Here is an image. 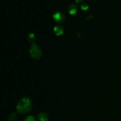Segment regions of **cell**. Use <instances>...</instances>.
<instances>
[{
	"label": "cell",
	"instance_id": "obj_1",
	"mask_svg": "<svg viewBox=\"0 0 121 121\" xmlns=\"http://www.w3.org/2000/svg\"><path fill=\"white\" fill-rule=\"evenodd\" d=\"M31 109V101L28 98L20 99L17 105V111L18 113H25L29 112Z\"/></svg>",
	"mask_w": 121,
	"mask_h": 121
},
{
	"label": "cell",
	"instance_id": "obj_2",
	"mask_svg": "<svg viewBox=\"0 0 121 121\" xmlns=\"http://www.w3.org/2000/svg\"><path fill=\"white\" fill-rule=\"evenodd\" d=\"M30 54L34 59H39L41 56V50L35 44H33L30 50Z\"/></svg>",
	"mask_w": 121,
	"mask_h": 121
},
{
	"label": "cell",
	"instance_id": "obj_3",
	"mask_svg": "<svg viewBox=\"0 0 121 121\" xmlns=\"http://www.w3.org/2000/svg\"><path fill=\"white\" fill-rule=\"evenodd\" d=\"M53 17L54 20L57 22H61L63 21L65 19V16L60 11H57L53 15Z\"/></svg>",
	"mask_w": 121,
	"mask_h": 121
},
{
	"label": "cell",
	"instance_id": "obj_4",
	"mask_svg": "<svg viewBox=\"0 0 121 121\" xmlns=\"http://www.w3.org/2000/svg\"><path fill=\"white\" fill-rule=\"evenodd\" d=\"M68 11L69 14H74L78 11V7L74 4H72L68 7Z\"/></svg>",
	"mask_w": 121,
	"mask_h": 121
},
{
	"label": "cell",
	"instance_id": "obj_5",
	"mask_svg": "<svg viewBox=\"0 0 121 121\" xmlns=\"http://www.w3.org/2000/svg\"><path fill=\"white\" fill-rule=\"evenodd\" d=\"M54 32L57 35H60L63 33V29L60 26H56L54 28Z\"/></svg>",
	"mask_w": 121,
	"mask_h": 121
},
{
	"label": "cell",
	"instance_id": "obj_6",
	"mask_svg": "<svg viewBox=\"0 0 121 121\" xmlns=\"http://www.w3.org/2000/svg\"><path fill=\"white\" fill-rule=\"evenodd\" d=\"M38 118L40 121H47L48 120V116L46 113H44V112L39 113Z\"/></svg>",
	"mask_w": 121,
	"mask_h": 121
},
{
	"label": "cell",
	"instance_id": "obj_7",
	"mask_svg": "<svg viewBox=\"0 0 121 121\" xmlns=\"http://www.w3.org/2000/svg\"><path fill=\"white\" fill-rule=\"evenodd\" d=\"M34 39H35V36H34V34H33V33H30L28 35V41H30V42H33L34 41Z\"/></svg>",
	"mask_w": 121,
	"mask_h": 121
},
{
	"label": "cell",
	"instance_id": "obj_8",
	"mask_svg": "<svg viewBox=\"0 0 121 121\" xmlns=\"http://www.w3.org/2000/svg\"><path fill=\"white\" fill-rule=\"evenodd\" d=\"M17 117V116L16 113H11V114L9 116V119L10 121H15V119H16Z\"/></svg>",
	"mask_w": 121,
	"mask_h": 121
},
{
	"label": "cell",
	"instance_id": "obj_9",
	"mask_svg": "<svg viewBox=\"0 0 121 121\" xmlns=\"http://www.w3.org/2000/svg\"><path fill=\"white\" fill-rule=\"evenodd\" d=\"M24 121H35V120L34 117H31V116H30V117H28L26 118H25Z\"/></svg>",
	"mask_w": 121,
	"mask_h": 121
},
{
	"label": "cell",
	"instance_id": "obj_10",
	"mask_svg": "<svg viewBox=\"0 0 121 121\" xmlns=\"http://www.w3.org/2000/svg\"><path fill=\"white\" fill-rule=\"evenodd\" d=\"M81 8L82 9H83V10H86V9H87V8H88V5H87L86 4H83L81 5Z\"/></svg>",
	"mask_w": 121,
	"mask_h": 121
},
{
	"label": "cell",
	"instance_id": "obj_11",
	"mask_svg": "<svg viewBox=\"0 0 121 121\" xmlns=\"http://www.w3.org/2000/svg\"><path fill=\"white\" fill-rule=\"evenodd\" d=\"M76 2H80V1H81L82 0H76Z\"/></svg>",
	"mask_w": 121,
	"mask_h": 121
}]
</instances>
